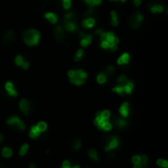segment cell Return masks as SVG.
I'll list each match as a JSON object with an SVG mask.
<instances>
[{
    "label": "cell",
    "instance_id": "cell-8",
    "mask_svg": "<svg viewBox=\"0 0 168 168\" xmlns=\"http://www.w3.org/2000/svg\"><path fill=\"white\" fill-rule=\"evenodd\" d=\"M54 36H55L57 41L63 42L65 39H66V30L64 29V27L58 26L55 28V31H54Z\"/></svg>",
    "mask_w": 168,
    "mask_h": 168
},
{
    "label": "cell",
    "instance_id": "cell-9",
    "mask_svg": "<svg viewBox=\"0 0 168 168\" xmlns=\"http://www.w3.org/2000/svg\"><path fill=\"white\" fill-rule=\"evenodd\" d=\"M80 37H81V42L80 44L82 47H88L90 43H91V40H93V37H91V35L90 34H86L84 33V32H82V33L80 34Z\"/></svg>",
    "mask_w": 168,
    "mask_h": 168
},
{
    "label": "cell",
    "instance_id": "cell-2",
    "mask_svg": "<svg viewBox=\"0 0 168 168\" xmlns=\"http://www.w3.org/2000/svg\"><path fill=\"white\" fill-rule=\"evenodd\" d=\"M40 38V32L35 30V29H29V30L25 31L24 34H23L24 42L30 47L36 46V45L39 44Z\"/></svg>",
    "mask_w": 168,
    "mask_h": 168
},
{
    "label": "cell",
    "instance_id": "cell-21",
    "mask_svg": "<svg viewBox=\"0 0 168 168\" xmlns=\"http://www.w3.org/2000/svg\"><path fill=\"white\" fill-rule=\"evenodd\" d=\"M107 76H108V75H107L105 72H100L99 75H97V77H96L97 82L100 83V84L105 83V82H106V80H107Z\"/></svg>",
    "mask_w": 168,
    "mask_h": 168
},
{
    "label": "cell",
    "instance_id": "cell-42",
    "mask_svg": "<svg viewBox=\"0 0 168 168\" xmlns=\"http://www.w3.org/2000/svg\"><path fill=\"white\" fill-rule=\"evenodd\" d=\"M29 168H36V166L35 163H31L30 166H29Z\"/></svg>",
    "mask_w": 168,
    "mask_h": 168
},
{
    "label": "cell",
    "instance_id": "cell-37",
    "mask_svg": "<svg viewBox=\"0 0 168 168\" xmlns=\"http://www.w3.org/2000/svg\"><path fill=\"white\" fill-rule=\"evenodd\" d=\"M71 167V164H70V161L69 160H65L63 161V163H62V166L60 168H70Z\"/></svg>",
    "mask_w": 168,
    "mask_h": 168
},
{
    "label": "cell",
    "instance_id": "cell-22",
    "mask_svg": "<svg viewBox=\"0 0 168 168\" xmlns=\"http://www.w3.org/2000/svg\"><path fill=\"white\" fill-rule=\"evenodd\" d=\"M163 10V6L160 4H153L150 6V11L153 13H159Z\"/></svg>",
    "mask_w": 168,
    "mask_h": 168
},
{
    "label": "cell",
    "instance_id": "cell-24",
    "mask_svg": "<svg viewBox=\"0 0 168 168\" xmlns=\"http://www.w3.org/2000/svg\"><path fill=\"white\" fill-rule=\"evenodd\" d=\"M88 153H89V156H90V158L91 160H94V161H97V160H99V156H97V152H96V151H95L94 148L89 149Z\"/></svg>",
    "mask_w": 168,
    "mask_h": 168
},
{
    "label": "cell",
    "instance_id": "cell-40",
    "mask_svg": "<svg viewBox=\"0 0 168 168\" xmlns=\"http://www.w3.org/2000/svg\"><path fill=\"white\" fill-rule=\"evenodd\" d=\"M22 67H23L24 69H27L29 67V61H23V63H22Z\"/></svg>",
    "mask_w": 168,
    "mask_h": 168
},
{
    "label": "cell",
    "instance_id": "cell-13",
    "mask_svg": "<svg viewBox=\"0 0 168 168\" xmlns=\"http://www.w3.org/2000/svg\"><path fill=\"white\" fill-rule=\"evenodd\" d=\"M113 125L115 127H117L118 129H123L128 126V122L125 120L124 118H115L114 121H113Z\"/></svg>",
    "mask_w": 168,
    "mask_h": 168
},
{
    "label": "cell",
    "instance_id": "cell-39",
    "mask_svg": "<svg viewBox=\"0 0 168 168\" xmlns=\"http://www.w3.org/2000/svg\"><path fill=\"white\" fill-rule=\"evenodd\" d=\"M132 162L133 164H136V163H139L140 162V155H135L132 157Z\"/></svg>",
    "mask_w": 168,
    "mask_h": 168
},
{
    "label": "cell",
    "instance_id": "cell-7",
    "mask_svg": "<svg viewBox=\"0 0 168 168\" xmlns=\"http://www.w3.org/2000/svg\"><path fill=\"white\" fill-rule=\"evenodd\" d=\"M143 20H144V16L142 15V13L137 12V13H135L133 16L130 17L129 23H130V26H131L132 28L137 29L140 27V25H141V23H142Z\"/></svg>",
    "mask_w": 168,
    "mask_h": 168
},
{
    "label": "cell",
    "instance_id": "cell-44",
    "mask_svg": "<svg viewBox=\"0 0 168 168\" xmlns=\"http://www.w3.org/2000/svg\"><path fill=\"white\" fill-rule=\"evenodd\" d=\"M70 168H81V167H80V165H75L74 167H70Z\"/></svg>",
    "mask_w": 168,
    "mask_h": 168
},
{
    "label": "cell",
    "instance_id": "cell-33",
    "mask_svg": "<svg viewBox=\"0 0 168 168\" xmlns=\"http://www.w3.org/2000/svg\"><path fill=\"white\" fill-rule=\"evenodd\" d=\"M86 2L88 3L90 7H94V6H96V5H99L101 0H86Z\"/></svg>",
    "mask_w": 168,
    "mask_h": 168
},
{
    "label": "cell",
    "instance_id": "cell-41",
    "mask_svg": "<svg viewBox=\"0 0 168 168\" xmlns=\"http://www.w3.org/2000/svg\"><path fill=\"white\" fill-rule=\"evenodd\" d=\"M133 2H134L135 6H140L141 3H142V1H141V0H133Z\"/></svg>",
    "mask_w": 168,
    "mask_h": 168
},
{
    "label": "cell",
    "instance_id": "cell-43",
    "mask_svg": "<svg viewBox=\"0 0 168 168\" xmlns=\"http://www.w3.org/2000/svg\"><path fill=\"white\" fill-rule=\"evenodd\" d=\"M2 140H3V134L0 133V143H2Z\"/></svg>",
    "mask_w": 168,
    "mask_h": 168
},
{
    "label": "cell",
    "instance_id": "cell-5",
    "mask_svg": "<svg viewBox=\"0 0 168 168\" xmlns=\"http://www.w3.org/2000/svg\"><path fill=\"white\" fill-rule=\"evenodd\" d=\"M119 145H120V140H119V138L116 135H113V137H110L106 139L104 149L105 151H110V150L118 148Z\"/></svg>",
    "mask_w": 168,
    "mask_h": 168
},
{
    "label": "cell",
    "instance_id": "cell-4",
    "mask_svg": "<svg viewBox=\"0 0 168 168\" xmlns=\"http://www.w3.org/2000/svg\"><path fill=\"white\" fill-rule=\"evenodd\" d=\"M64 29L67 32H70V33L77 31L78 25H77V22H76V17H75L73 12H70V13L65 15V17H64Z\"/></svg>",
    "mask_w": 168,
    "mask_h": 168
},
{
    "label": "cell",
    "instance_id": "cell-31",
    "mask_svg": "<svg viewBox=\"0 0 168 168\" xmlns=\"http://www.w3.org/2000/svg\"><path fill=\"white\" fill-rule=\"evenodd\" d=\"M84 56V51L82 50V48H80V50L77 51V52H76V56H75V61H79L82 59Z\"/></svg>",
    "mask_w": 168,
    "mask_h": 168
},
{
    "label": "cell",
    "instance_id": "cell-34",
    "mask_svg": "<svg viewBox=\"0 0 168 168\" xmlns=\"http://www.w3.org/2000/svg\"><path fill=\"white\" fill-rule=\"evenodd\" d=\"M156 163H158V166H161L163 168H167L168 167V162L164 159H158V161H156Z\"/></svg>",
    "mask_w": 168,
    "mask_h": 168
},
{
    "label": "cell",
    "instance_id": "cell-30",
    "mask_svg": "<svg viewBox=\"0 0 168 168\" xmlns=\"http://www.w3.org/2000/svg\"><path fill=\"white\" fill-rule=\"evenodd\" d=\"M36 128L39 129V131H40V133H42V132L46 131V129H47V125H46L44 122H40L39 124L36 125Z\"/></svg>",
    "mask_w": 168,
    "mask_h": 168
},
{
    "label": "cell",
    "instance_id": "cell-35",
    "mask_svg": "<svg viewBox=\"0 0 168 168\" xmlns=\"http://www.w3.org/2000/svg\"><path fill=\"white\" fill-rule=\"evenodd\" d=\"M71 0H62V5L64 9H69L71 7Z\"/></svg>",
    "mask_w": 168,
    "mask_h": 168
},
{
    "label": "cell",
    "instance_id": "cell-18",
    "mask_svg": "<svg viewBox=\"0 0 168 168\" xmlns=\"http://www.w3.org/2000/svg\"><path fill=\"white\" fill-rule=\"evenodd\" d=\"M130 61V56H129V53L125 52V53H123V55L118 58V61H117V63L119 64V66H124V64H127Z\"/></svg>",
    "mask_w": 168,
    "mask_h": 168
},
{
    "label": "cell",
    "instance_id": "cell-10",
    "mask_svg": "<svg viewBox=\"0 0 168 168\" xmlns=\"http://www.w3.org/2000/svg\"><path fill=\"white\" fill-rule=\"evenodd\" d=\"M16 37H15V33L13 31H7L6 33L3 35V43L4 44H12V43L15 41Z\"/></svg>",
    "mask_w": 168,
    "mask_h": 168
},
{
    "label": "cell",
    "instance_id": "cell-16",
    "mask_svg": "<svg viewBox=\"0 0 168 168\" xmlns=\"http://www.w3.org/2000/svg\"><path fill=\"white\" fill-rule=\"evenodd\" d=\"M119 111H120V114L124 118H127L130 113V108H129L128 103H123L120 107V109H119Z\"/></svg>",
    "mask_w": 168,
    "mask_h": 168
},
{
    "label": "cell",
    "instance_id": "cell-28",
    "mask_svg": "<svg viewBox=\"0 0 168 168\" xmlns=\"http://www.w3.org/2000/svg\"><path fill=\"white\" fill-rule=\"evenodd\" d=\"M29 149V144L28 143H25L21 146V148H20V151H19V153L21 156H24L26 153H27V151H28Z\"/></svg>",
    "mask_w": 168,
    "mask_h": 168
},
{
    "label": "cell",
    "instance_id": "cell-1",
    "mask_svg": "<svg viewBox=\"0 0 168 168\" xmlns=\"http://www.w3.org/2000/svg\"><path fill=\"white\" fill-rule=\"evenodd\" d=\"M100 36V47L102 48H109V50L115 51L117 45L119 43V39L118 38L111 33V32H102V33L99 35Z\"/></svg>",
    "mask_w": 168,
    "mask_h": 168
},
{
    "label": "cell",
    "instance_id": "cell-45",
    "mask_svg": "<svg viewBox=\"0 0 168 168\" xmlns=\"http://www.w3.org/2000/svg\"><path fill=\"white\" fill-rule=\"evenodd\" d=\"M113 1H121V2H124V1H126V0H113Z\"/></svg>",
    "mask_w": 168,
    "mask_h": 168
},
{
    "label": "cell",
    "instance_id": "cell-12",
    "mask_svg": "<svg viewBox=\"0 0 168 168\" xmlns=\"http://www.w3.org/2000/svg\"><path fill=\"white\" fill-rule=\"evenodd\" d=\"M5 89H6L7 93L10 95V96H13V97H16L18 95V92L17 90L15 89L14 87V84L12 82H10V81H8V82L5 84Z\"/></svg>",
    "mask_w": 168,
    "mask_h": 168
},
{
    "label": "cell",
    "instance_id": "cell-32",
    "mask_svg": "<svg viewBox=\"0 0 168 168\" xmlns=\"http://www.w3.org/2000/svg\"><path fill=\"white\" fill-rule=\"evenodd\" d=\"M99 115L100 117L103 119V120H109V118H110V112L109 111H102V112H99Z\"/></svg>",
    "mask_w": 168,
    "mask_h": 168
},
{
    "label": "cell",
    "instance_id": "cell-17",
    "mask_svg": "<svg viewBox=\"0 0 168 168\" xmlns=\"http://www.w3.org/2000/svg\"><path fill=\"white\" fill-rule=\"evenodd\" d=\"M44 17H45V19L48 21V22H50L51 24H56L57 23L58 17H57L56 14H54L52 12H47V13H45Z\"/></svg>",
    "mask_w": 168,
    "mask_h": 168
},
{
    "label": "cell",
    "instance_id": "cell-19",
    "mask_svg": "<svg viewBox=\"0 0 168 168\" xmlns=\"http://www.w3.org/2000/svg\"><path fill=\"white\" fill-rule=\"evenodd\" d=\"M99 129H103V131H105V132L110 131V129H112V124H111V122H109V120H106L100 125V126L99 127Z\"/></svg>",
    "mask_w": 168,
    "mask_h": 168
},
{
    "label": "cell",
    "instance_id": "cell-26",
    "mask_svg": "<svg viewBox=\"0 0 168 168\" xmlns=\"http://www.w3.org/2000/svg\"><path fill=\"white\" fill-rule=\"evenodd\" d=\"M12 154H13V151H12V149H11L10 148H8V146H5V148H3V149H2V155L4 157H10Z\"/></svg>",
    "mask_w": 168,
    "mask_h": 168
},
{
    "label": "cell",
    "instance_id": "cell-27",
    "mask_svg": "<svg viewBox=\"0 0 168 168\" xmlns=\"http://www.w3.org/2000/svg\"><path fill=\"white\" fill-rule=\"evenodd\" d=\"M81 148H82V142L80 139H74V142L72 143V148L74 150H79Z\"/></svg>",
    "mask_w": 168,
    "mask_h": 168
},
{
    "label": "cell",
    "instance_id": "cell-14",
    "mask_svg": "<svg viewBox=\"0 0 168 168\" xmlns=\"http://www.w3.org/2000/svg\"><path fill=\"white\" fill-rule=\"evenodd\" d=\"M122 89H123V94H131L132 91H133V88H134V83L132 81L128 80L125 84L123 85H120Z\"/></svg>",
    "mask_w": 168,
    "mask_h": 168
},
{
    "label": "cell",
    "instance_id": "cell-3",
    "mask_svg": "<svg viewBox=\"0 0 168 168\" xmlns=\"http://www.w3.org/2000/svg\"><path fill=\"white\" fill-rule=\"evenodd\" d=\"M68 75L70 77V80H71V82L78 86L82 85L85 82L86 78L88 77V74L82 69H74V70L72 69L68 72Z\"/></svg>",
    "mask_w": 168,
    "mask_h": 168
},
{
    "label": "cell",
    "instance_id": "cell-29",
    "mask_svg": "<svg viewBox=\"0 0 168 168\" xmlns=\"http://www.w3.org/2000/svg\"><path fill=\"white\" fill-rule=\"evenodd\" d=\"M128 80L129 79L126 77V75H120V76L117 78V83H118V85H123V84H125Z\"/></svg>",
    "mask_w": 168,
    "mask_h": 168
},
{
    "label": "cell",
    "instance_id": "cell-36",
    "mask_svg": "<svg viewBox=\"0 0 168 168\" xmlns=\"http://www.w3.org/2000/svg\"><path fill=\"white\" fill-rule=\"evenodd\" d=\"M23 61H24V58H23V57H22V56H17V57H16L15 62H16V64H17V66H22Z\"/></svg>",
    "mask_w": 168,
    "mask_h": 168
},
{
    "label": "cell",
    "instance_id": "cell-25",
    "mask_svg": "<svg viewBox=\"0 0 168 168\" xmlns=\"http://www.w3.org/2000/svg\"><path fill=\"white\" fill-rule=\"evenodd\" d=\"M111 24H112V26H117L119 24L118 16L115 11H111Z\"/></svg>",
    "mask_w": 168,
    "mask_h": 168
},
{
    "label": "cell",
    "instance_id": "cell-6",
    "mask_svg": "<svg viewBox=\"0 0 168 168\" xmlns=\"http://www.w3.org/2000/svg\"><path fill=\"white\" fill-rule=\"evenodd\" d=\"M7 125H9V126H11L14 129H21V131H23V129H25V128H26L25 124L16 116H12L11 118H9L7 120Z\"/></svg>",
    "mask_w": 168,
    "mask_h": 168
},
{
    "label": "cell",
    "instance_id": "cell-20",
    "mask_svg": "<svg viewBox=\"0 0 168 168\" xmlns=\"http://www.w3.org/2000/svg\"><path fill=\"white\" fill-rule=\"evenodd\" d=\"M40 132L39 131V129L36 128V126L32 127L31 131H30V137H31L32 138H39V137H40Z\"/></svg>",
    "mask_w": 168,
    "mask_h": 168
},
{
    "label": "cell",
    "instance_id": "cell-23",
    "mask_svg": "<svg viewBox=\"0 0 168 168\" xmlns=\"http://www.w3.org/2000/svg\"><path fill=\"white\" fill-rule=\"evenodd\" d=\"M148 157L145 156V155H140V162H139V164L141 165V167L142 168H145L148 165Z\"/></svg>",
    "mask_w": 168,
    "mask_h": 168
},
{
    "label": "cell",
    "instance_id": "cell-38",
    "mask_svg": "<svg viewBox=\"0 0 168 168\" xmlns=\"http://www.w3.org/2000/svg\"><path fill=\"white\" fill-rule=\"evenodd\" d=\"M113 71H114V68H113L112 66H107L106 69H105V73L107 75H109V74H112Z\"/></svg>",
    "mask_w": 168,
    "mask_h": 168
},
{
    "label": "cell",
    "instance_id": "cell-15",
    "mask_svg": "<svg viewBox=\"0 0 168 168\" xmlns=\"http://www.w3.org/2000/svg\"><path fill=\"white\" fill-rule=\"evenodd\" d=\"M83 27L86 29H90L95 25V20L93 17H90V18H85L83 20Z\"/></svg>",
    "mask_w": 168,
    "mask_h": 168
},
{
    "label": "cell",
    "instance_id": "cell-11",
    "mask_svg": "<svg viewBox=\"0 0 168 168\" xmlns=\"http://www.w3.org/2000/svg\"><path fill=\"white\" fill-rule=\"evenodd\" d=\"M31 103L27 100V99H23V100H21L20 102V109L21 111L23 112L24 114H29L30 111H31Z\"/></svg>",
    "mask_w": 168,
    "mask_h": 168
}]
</instances>
